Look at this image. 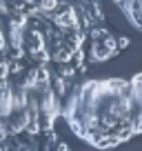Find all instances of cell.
Wrapping results in <instances>:
<instances>
[{
    "mask_svg": "<svg viewBox=\"0 0 142 151\" xmlns=\"http://www.w3.org/2000/svg\"><path fill=\"white\" fill-rule=\"evenodd\" d=\"M118 53V45H115V38H107L104 42H91V62H107L109 58H113Z\"/></svg>",
    "mask_w": 142,
    "mask_h": 151,
    "instance_id": "1",
    "label": "cell"
},
{
    "mask_svg": "<svg viewBox=\"0 0 142 151\" xmlns=\"http://www.w3.org/2000/svg\"><path fill=\"white\" fill-rule=\"evenodd\" d=\"M120 7H124L127 18L142 31V11H140V2H120Z\"/></svg>",
    "mask_w": 142,
    "mask_h": 151,
    "instance_id": "2",
    "label": "cell"
},
{
    "mask_svg": "<svg viewBox=\"0 0 142 151\" xmlns=\"http://www.w3.org/2000/svg\"><path fill=\"white\" fill-rule=\"evenodd\" d=\"M107 38H111V31L107 27H93L89 31V40L91 42H104Z\"/></svg>",
    "mask_w": 142,
    "mask_h": 151,
    "instance_id": "3",
    "label": "cell"
},
{
    "mask_svg": "<svg viewBox=\"0 0 142 151\" xmlns=\"http://www.w3.org/2000/svg\"><path fill=\"white\" fill-rule=\"evenodd\" d=\"M9 80V58L0 62V82H7Z\"/></svg>",
    "mask_w": 142,
    "mask_h": 151,
    "instance_id": "4",
    "label": "cell"
},
{
    "mask_svg": "<svg viewBox=\"0 0 142 151\" xmlns=\"http://www.w3.org/2000/svg\"><path fill=\"white\" fill-rule=\"evenodd\" d=\"M22 69H24V67H22L20 60H9V76L11 73H22Z\"/></svg>",
    "mask_w": 142,
    "mask_h": 151,
    "instance_id": "5",
    "label": "cell"
},
{
    "mask_svg": "<svg viewBox=\"0 0 142 151\" xmlns=\"http://www.w3.org/2000/svg\"><path fill=\"white\" fill-rule=\"evenodd\" d=\"M129 42H131V40H129L127 36H120V38H115V45H118V51H120V49H127V47H129Z\"/></svg>",
    "mask_w": 142,
    "mask_h": 151,
    "instance_id": "6",
    "label": "cell"
},
{
    "mask_svg": "<svg viewBox=\"0 0 142 151\" xmlns=\"http://www.w3.org/2000/svg\"><path fill=\"white\" fill-rule=\"evenodd\" d=\"M53 151H71V147L67 145V142H60V140H58L56 147H53Z\"/></svg>",
    "mask_w": 142,
    "mask_h": 151,
    "instance_id": "7",
    "label": "cell"
}]
</instances>
